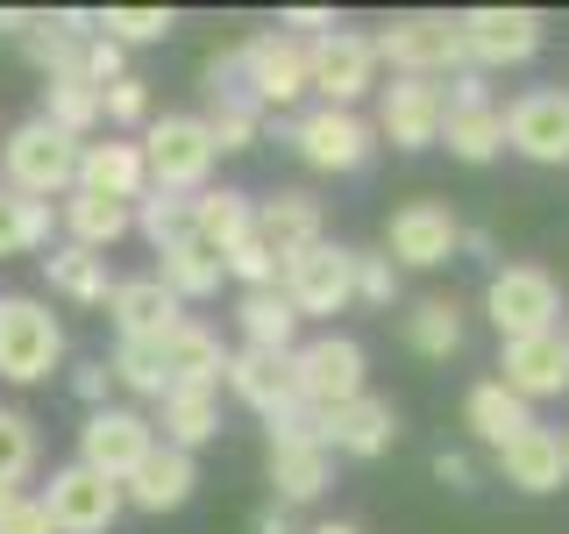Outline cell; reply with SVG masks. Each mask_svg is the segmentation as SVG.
Returning a JSON list of instances; mask_svg holds the SVG:
<instances>
[{"mask_svg":"<svg viewBox=\"0 0 569 534\" xmlns=\"http://www.w3.org/2000/svg\"><path fill=\"white\" fill-rule=\"evenodd\" d=\"M236 65H242V93L257 107H292L299 93H307V43H292L284 29H263L249 36V43H236Z\"/></svg>","mask_w":569,"mask_h":534,"instance_id":"7c38bea8","label":"cell"},{"mask_svg":"<svg viewBox=\"0 0 569 534\" xmlns=\"http://www.w3.org/2000/svg\"><path fill=\"white\" fill-rule=\"evenodd\" d=\"M249 228H257V200L236 186H207V192H192V236H200L213 257H228Z\"/></svg>","mask_w":569,"mask_h":534,"instance_id":"f546056e","label":"cell"},{"mask_svg":"<svg viewBox=\"0 0 569 534\" xmlns=\"http://www.w3.org/2000/svg\"><path fill=\"white\" fill-rule=\"evenodd\" d=\"M356 299H363V307H391V299H399V264L356 249Z\"/></svg>","mask_w":569,"mask_h":534,"instance_id":"ee69618b","label":"cell"},{"mask_svg":"<svg viewBox=\"0 0 569 534\" xmlns=\"http://www.w3.org/2000/svg\"><path fill=\"white\" fill-rule=\"evenodd\" d=\"M8 498H14V485H0V506H8Z\"/></svg>","mask_w":569,"mask_h":534,"instance_id":"11a10c76","label":"cell"},{"mask_svg":"<svg viewBox=\"0 0 569 534\" xmlns=\"http://www.w3.org/2000/svg\"><path fill=\"white\" fill-rule=\"evenodd\" d=\"M171 29H178L171 8H107L100 14V36H107V43H121V50H129V43H164Z\"/></svg>","mask_w":569,"mask_h":534,"instance_id":"60d3db41","label":"cell"},{"mask_svg":"<svg viewBox=\"0 0 569 534\" xmlns=\"http://www.w3.org/2000/svg\"><path fill=\"white\" fill-rule=\"evenodd\" d=\"M150 427H164V449H207L221 435V392H164Z\"/></svg>","mask_w":569,"mask_h":534,"instance_id":"4dcf8cb0","label":"cell"},{"mask_svg":"<svg viewBox=\"0 0 569 534\" xmlns=\"http://www.w3.org/2000/svg\"><path fill=\"white\" fill-rule=\"evenodd\" d=\"M29 471H36V421L14 414V406H0V485L22 492Z\"/></svg>","mask_w":569,"mask_h":534,"instance_id":"b9f144b4","label":"cell"},{"mask_svg":"<svg viewBox=\"0 0 569 534\" xmlns=\"http://www.w3.org/2000/svg\"><path fill=\"white\" fill-rule=\"evenodd\" d=\"M462 243V221L441 200H406L399 214L385 221V249L399 264H413V271H435V264H449Z\"/></svg>","mask_w":569,"mask_h":534,"instance_id":"e0dca14e","label":"cell"},{"mask_svg":"<svg viewBox=\"0 0 569 534\" xmlns=\"http://www.w3.org/2000/svg\"><path fill=\"white\" fill-rule=\"evenodd\" d=\"M107 370H114V385H121V392H136V399H164V392H171L157 343H114V356H107Z\"/></svg>","mask_w":569,"mask_h":534,"instance_id":"f35d334b","label":"cell"},{"mask_svg":"<svg viewBox=\"0 0 569 534\" xmlns=\"http://www.w3.org/2000/svg\"><path fill=\"white\" fill-rule=\"evenodd\" d=\"M236 399L249 406V414L271 421L278 406H292V356H263V349H228V378H221Z\"/></svg>","mask_w":569,"mask_h":534,"instance_id":"cb8c5ba5","label":"cell"},{"mask_svg":"<svg viewBox=\"0 0 569 534\" xmlns=\"http://www.w3.org/2000/svg\"><path fill=\"white\" fill-rule=\"evenodd\" d=\"M462 421H470V435L498 456L506 442H520L527 427H533V406H527V399H512V392L498 385V378H485V385H470V399H462Z\"/></svg>","mask_w":569,"mask_h":534,"instance_id":"f1b7e54d","label":"cell"},{"mask_svg":"<svg viewBox=\"0 0 569 534\" xmlns=\"http://www.w3.org/2000/svg\"><path fill=\"white\" fill-rule=\"evenodd\" d=\"M562 343H569V335H562Z\"/></svg>","mask_w":569,"mask_h":534,"instance_id":"9f6ffc18","label":"cell"},{"mask_svg":"<svg viewBox=\"0 0 569 534\" xmlns=\"http://www.w3.org/2000/svg\"><path fill=\"white\" fill-rule=\"evenodd\" d=\"M506 115V150H520L527 165H569V86H533Z\"/></svg>","mask_w":569,"mask_h":534,"instance_id":"4fadbf2b","label":"cell"},{"mask_svg":"<svg viewBox=\"0 0 569 534\" xmlns=\"http://www.w3.org/2000/svg\"><path fill=\"white\" fill-rule=\"evenodd\" d=\"M370 43H378V65H391V79H456V71H470L456 14H391Z\"/></svg>","mask_w":569,"mask_h":534,"instance_id":"7a4b0ae2","label":"cell"},{"mask_svg":"<svg viewBox=\"0 0 569 534\" xmlns=\"http://www.w3.org/2000/svg\"><path fill=\"white\" fill-rule=\"evenodd\" d=\"M363 343H349V335H313V343L292 349V392L307 414H335V406H349L356 392H363Z\"/></svg>","mask_w":569,"mask_h":534,"instance_id":"9c48e42d","label":"cell"},{"mask_svg":"<svg viewBox=\"0 0 569 534\" xmlns=\"http://www.w3.org/2000/svg\"><path fill=\"white\" fill-rule=\"evenodd\" d=\"M441 93H449V115H470V107H491V86H485V71H456V79L441 86Z\"/></svg>","mask_w":569,"mask_h":534,"instance_id":"7dc6e473","label":"cell"},{"mask_svg":"<svg viewBox=\"0 0 569 534\" xmlns=\"http://www.w3.org/2000/svg\"><path fill=\"white\" fill-rule=\"evenodd\" d=\"M278 293L292 299L299 320H328V314L356 307V249L320 236L313 249H299V257L278 271Z\"/></svg>","mask_w":569,"mask_h":534,"instance_id":"52a82bcc","label":"cell"},{"mask_svg":"<svg viewBox=\"0 0 569 534\" xmlns=\"http://www.w3.org/2000/svg\"><path fill=\"white\" fill-rule=\"evenodd\" d=\"M0 534H58V527H50V513H43L36 492H14L8 506H0Z\"/></svg>","mask_w":569,"mask_h":534,"instance_id":"f6af8a7d","label":"cell"},{"mask_svg":"<svg viewBox=\"0 0 569 534\" xmlns=\"http://www.w3.org/2000/svg\"><path fill=\"white\" fill-rule=\"evenodd\" d=\"M79 192H100V200L136 207L142 192H150L142 150H136V142H121V136H107V142H79Z\"/></svg>","mask_w":569,"mask_h":534,"instance_id":"603a6c76","label":"cell"},{"mask_svg":"<svg viewBox=\"0 0 569 534\" xmlns=\"http://www.w3.org/2000/svg\"><path fill=\"white\" fill-rule=\"evenodd\" d=\"M71 392L86 399V414H100V406H114V399H107V392H114V370H107V364H79V370H71Z\"/></svg>","mask_w":569,"mask_h":534,"instance_id":"bcb514c9","label":"cell"},{"mask_svg":"<svg viewBox=\"0 0 569 534\" xmlns=\"http://www.w3.org/2000/svg\"><path fill=\"white\" fill-rule=\"evenodd\" d=\"M278 29L292 36V43H313V36L335 29V14H328V8H292V14H278Z\"/></svg>","mask_w":569,"mask_h":534,"instance_id":"c3c4849f","label":"cell"},{"mask_svg":"<svg viewBox=\"0 0 569 534\" xmlns=\"http://www.w3.org/2000/svg\"><path fill=\"white\" fill-rule=\"evenodd\" d=\"M562 471H569V427H562Z\"/></svg>","mask_w":569,"mask_h":534,"instance_id":"db71d44e","label":"cell"},{"mask_svg":"<svg viewBox=\"0 0 569 534\" xmlns=\"http://www.w3.org/2000/svg\"><path fill=\"white\" fill-rule=\"evenodd\" d=\"M441 142H449V157H462V165H491V157L506 150V115H498V107L449 115L441 121Z\"/></svg>","mask_w":569,"mask_h":534,"instance_id":"d590c367","label":"cell"},{"mask_svg":"<svg viewBox=\"0 0 569 534\" xmlns=\"http://www.w3.org/2000/svg\"><path fill=\"white\" fill-rule=\"evenodd\" d=\"M192 492H200V463L186 449H164V442L121 477V506H136V513H178Z\"/></svg>","mask_w":569,"mask_h":534,"instance_id":"d6986e66","label":"cell"},{"mask_svg":"<svg viewBox=\"0 0 569 534\" xmlns=\"http://www.w3.org/2000/svg\"><path fill=\"white\" fill-rule=\"evenodd\" d=\"M43 121H50V129H64L71 142H86V136L100 129V93L86 79H50L43 86Z\"/></svg>","mask_w":569,"mask_h":534,"instance_id":"74e56055","label":"cell"},{"mask_svg":"<svg viewBox=\"0 0 569 534\" xmlns=\"http://www.w3.org/2000/svg\"><path fill=\"white\" fill-rule=\"evenodd\" d=\"M441 121H449L441 79H391V86H378V136L391 142V150H427V142H441Z\"/></svg>","mask_w":569,"mask_h":534,"instance_id":"9a60e30c","label":"cell"},{"mask_svg":"<svg viewBox=\"0 0 569 534\" xmlns=\"http://www.w3.org/2000/svg\"><path fill=\"white\" fill-rule=\"evenodd\" d=\"M498 370H506V385L512 399H556V392H569V343H562V328H548V335H527V343H506V356H498Z\"/></svg>","mask_w":569,"mask_h":534,"instance_id":"ac0fdd59","label":"cell"},{"mask_svg":"<svg viewBox=\"0 0 569 534\" xmlns=\"http://www.w3.org/2000/svg\"><path fill=\"white\" fill-rule=\"evenodd\" d=\"M50 513V527L58 534H107L121 521V485L100 471H86V463H64V471H50V485L36 492Z\"/></svg>","mask_w":569,"mask_h":534,"instance_id":"8fae6325","label":"cell"},{"mask_svg":"<svg viewBox=\"0 0 569 534\" xmlns=\"http://www.w3.org/2000/svg\"><path fill=\"white\" fill-rule=\"evenodd\" d=\"M100 121H114V129H142V121H150V79H114L100 93Z\"/></svg>","mask_w":569,"mask_h":534,"instance_id":"7bdbcfd3","label":"cell"},{"mask_svg":"<svg viewBox=\"0 0 569 534\" xmlns=\"http://www.w3.org/2000/svg\"><path fill=\"white\" fill-rule=\"evenodd\" d=\"M157 356H164L171 392H221V378H228V349L207 320H178L164 343H157Z\"/></svg>","mask_w":569,"mask_h":534,"instance_id":"ffe728a7","label":"cell"},{"mask_svg":"<svg viewBox=\"0 0 569 534\" xmlns=\"http://www.w3.org/2000/svg\"><path fill=\"white\" fill-rule=\"evenodd\" d=\"M58 214H64V236L79 243V249H100V257H107V249H114V243L136 228V207L100 200V192H79V186L64 192V207H58Z\"/></svg>","mask_w":569,"mask_h":534,"instance_id":"d6a6232c","label":"cell"},{"mask_svg":"<svg viewBox=\"0 0 569 534\" xmlns=\"http://www.w3.org/2000/svg\"><path fill=\"white\" fill-rule=\"evenodd\" d=\"M257 243L278 264H292L299 249L320 243V200L313 192H271V200H257Z\"/></svg>","mask_w":569,"mask_h":534,"instance_id":"d4e9b609","label":"cell"},{"mask_svg":"<svg viewBox=\"0 0 569 534\" xmlns=\"http://www.w3.org/2000/svg\"><path fill=\"white\" fill-rule=\"evenodd\" d=\"M406 349L427 356V364H449L462 349V307L456 299H420V307L406 314Z\"/></svg>","mask_w":569,"mask_h":534,"instance_id":"836d02e7","label":"cell"},{"mask_svg":"<svg viewBox=\"0 0 569 534\" xmlns=\"http://www.w3.org/2000/svg\"><path fill=\"white\" fill-rule=\"evenodd\" d=\"M150 449H157V427H150V414H136V406H100V414H86V427H79V463L100 471V477H114V485Z\"/></svg>","mask_w":569,"mask_h":534,"instance_id":"5bb4252c","label":"cell"},{"mask_svg":"<svg viewBox=\"0 0 569 534\" xmlns=\"http://www.w3.org/2000/svg\"><path fill=\"white\" fill-rule=\"evenodd\" d=\"M29 249H50V200L0 186V257H29Z\"/></svg>","mask_w":569,"mask_h":534,"instance_id":"8d00e7d4","label":"cell"},{"mask_svg":"<svg viewBox=\"0 0 569 534\" xmlns=\"http://www.w3.org/2000/svg\"><path fill=\"white\" fill-rule=\"evenodd\" d=\"M370 86H378V43L363 29L335 22L307 43V93H320V107H356Z\"/></svg>","mask_w":569,"mask_h":534,"instance_id":"ba28073f","label":"cell"},{"mask_svg":"<svg viewBox=\"0 0 569 534\" xmlns=\"http://www.w3.org/2000/svg\"><path fill=\"white\" fill-rule=\"evenodd\" d=\"M456 249H470V257H491V249H498V243L485 236V228H462V243H456Z\"/></svg>","mask_w":569,"mask_h":534,"instance_id":"816d5d0a","label":"cell"},{"mask_svg":"<svg viewBox=\"0 0 569 534\" xmlns=\"http://www.w3.org/2000/svg\"><path fill=\"white\" fill-rule=\"evenodd\" d=\"M263 471H271V498H278V506H313V498L335 485V456L320 449L313 435H278L271 456H263Z\"/></svg>","mask_w":569,"mask_h":534,"instance_id":"44dd1931","label":"cell"},{"mask_svg":"<svg viewBox=\"0 0 569 534\" xmlns=\"http://www.w3.org/2000/svg\"><path fill=\"white\" fill-rule=\"evenodd\" d=\"M498 471H506V485H520V492H562L569 485V471H562V435L556 427H541L533 421L520 442H506V449H498Z\"/></svg>","mask_w":569,"mask_h":534,"instance_id":"484cf974","label":"cell"},{"mask_svg":"<svg viewBox=\"0 0 569 534\" xmlns=\"http://www.w3.org/2000/svg\"><path fill=\"white\" fill-rule=\"evenodd\" d=\"M462 29V58H470V71H506V65H527L533 50H541L548 22L533 8H470L456 14Z\"/></svg>","mask_w":569,"mask_h":534,"instance_id":"30bf717a","label":"cell"},{"mask_svg":"<svg viewBox=\"0 0 569 534\" xmlns=\"http://www.w3.org/2000/svg\"><path fill=\"white\" fill-rule=\"evenodd\" d=\"M257 534H292V521H284V506H263V513H257Z\"/></svg>","mask_w":569,"mask_h":534,"instance_id":"f907efd6","label":"cell"},{"mask_svg":"<svg viewBox=\"0 0 569 534\" xmlns=\"http://www.w3.org/2000/svg\"><path fill=\"white\" fill-rule=\"evenodd\" d=\"M236 320H242V349H263V356H292L299 349V314L292 299L278 293H242L236 299Z\"/></svg>","mask_w":569,"mask_h":534,"instance_id":"1f68e13d","label":"cell"},{"mask_svg":"<svg viewBox=\"0 0 569 534\" xmlns=\"http://www.w3.org/2000/svg\"><path fill=\"white\" fill-rule=\"evenodd\" d=\"M107 314H114V335H121V343H164L178 320H186V307H178L157 278H114Z\"/></svg>","mask_w":569,"mask_h":534,"instance_id":"7402d4cb","label":"cell"},{"mask_svg":"<svg viewBox=\"0 0 569 534\" xmlns=\"http://www.w3.org/2000/svg\"><path fill=\"white\" fill-rule=\"evenodd\" d=\"M43 278H50L58 299H71V307H107V299H114V271H107V257H100V249H79V243L50 249Z\"/></svg>","mask_w":569,"mask_h":534,"instance_id":"83f0119b","label":"cell"},{"mask_svg":"<svg viewBox=\"0 0 569 534\" xmlns=\"http://www.w3.org/2000/svg\"><path fill=\"white\" fill-rule=\"evenodd\" d=\"M136 228H142L157 249L178 243V236H192V200H186V192H157V186H150V192L136 200Z\"/></svg>","mask_w":569,"mask_h":534,"instance_id":"ab89813d","label":"cell"},{"mask_svg":"<svg viewBox=\"0 0 569 534\" xmlns=\"http://www.w3.org/2000/svg\"><path fill=\"white\" fill-rule=\"evenodd\" d=\"M64 364V328L43 299L0 293V378L8 385H43Z\"/></svg>","mask_w":569,"mask_h":534,"instance_id":"277c9868","label":"cell"},{"mask_svg":"<svg viewBox=\"0 0 569 534\" xmlns=\"http://www.w3.org/2000/svg\"><path fill=\"white\" fill-rule=\"evenodd\" d=\"M313 435H320L328 456H363L370 463L399 442V414H391V399H378V392H356L335 414H313Z\"/></svg>","mask_w":569,"mask_h":534,"instance_id":"2e32d148","label":"cell"},{"mask_svg":"<svg viewBox=\"0 0 569 534\" xmlns=\"http://www.w3.org/2000/svg\"><path fill=\"white\" fill-rule=\"evenodd\" d=\"M485 314L506 343H527V335H548L562 320V285L541 271V264H498L485 285Z\"/></svg>","mask_w":569,"mask_h":534,"instance_id":"8992f818","label":"cell"},{"mask_svg":"<svg viewBox=\"0 0 569 534\" xmlns=\"http://www.w3.org/2000/svg\"><path fill=\"white\" fill-rule=\"evenodd\" d=\"M278 136L307 157L313 171H363L370 150H378V129H370L356 107H313V115H278Z\"/></svg>","mask_w":569,"mask_h":534,"instance_id":"5b68a950","label":"cell"},{"mask_svg":"<svg viewBox=\"0 0 569 534\" xmlns=\"http://www.w3.org/2000/svg\"><path fill=\"white\" fill-rule=\"evenodd\" d=\"M435 477H441L449 492H470V485H477V463H470V456H449V449H441V456H435Z\"/></svg>","mask_w":569,"mask_h":534,"instance_id":"681fc988","label":"cell"},{"mask_svg":"<svg viewBox=\"0 0 569 534\" xmlns=\"http://www.w3.org/2000/svg\"><path fill=\"white\" fill-rule=\"evenodd\" d=\"M0 186L29 192V200H64L79 186V142L64 129H50L43 115H29L22 129H8V142H0Z\"/></svg>","mask_w":569,"mask_h":534,"instance_id":"6da1fadb","label":"cell"},{"mask_svg":"<svg viewBox=\"0 0 569 534\" xmlns=\"http://www.w3.org/2000/svg\"><path fill=\"white\" fill-rule=\"evenodd\" d=\"M150 278L164 285L178 307H186V299H213L228 271H221V257H213V249H207L200 236H178V243L157 249V271H150Z\"/></svg>","mask_w":569,"mask_h":534,"instance_id":"4316f807","label":"cell"},{"mask_svg":"<svg viewBox=\"0 0 569 534\" xmlns=\"http://www.w3.org/2000/svg\"><path fill=\"white\" fill-rule=\"evenodd\" d=\"M142 171H150V186L157 192H207V178H213V136H207V121L200 115H157L150 129H142Z\"/></svg>","mask_w":569,"mask_h":534,"instance_id":"3957f363","label":"cell"},{"mask_svg":"<svg viewBox=\"0 0 569 534\" xmlns=\"http://www.w3.org/2000/svg\"><path fill=\"white\" fill-rule=\"evenodd\" d=\"M207 136H213V150H257V136H263V107L242 93H207Z\"/></svg>","mask_w":569,"mask_h":534,"instance_id":"e575fe53","label":"cell"},{"mask_svg":"<svg viewBox=\"0 0 569 534\" xmlns=\"http://www.w3.org/2000/svg\"><path fill=\"white\" fill-rule=\"evenodd\" d=\"M313 534H363V527H356V521H320Z\"/></svg>","mask_w":569,"mask_h":534,"instance_id":"f5cc1de1","label":"cell"}]
</instances>
